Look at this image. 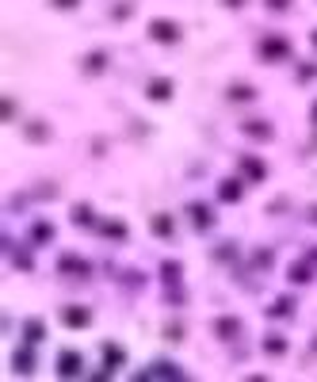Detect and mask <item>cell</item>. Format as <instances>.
Returning a JSON list of instances; mask_svg holds the SVG:
<instances>
[{
  "instance_id": "7402d4cb",
  "label": "cell",
  "mask_w": 317,
  "mask_h": 382,
  "mask_svg": "<svg viewBox=\"0 0 317 382\" xmlns=\"http://www.w3.org/2000/svg\"><path fill=\"white\" fill-rule=\"evenodd\" d=\"M73 222L76 225H96V210L88 207V203H76V207H73Z\"/></svg>"
},
{
  "instance_id": "603a6c76",
  "label": "cell",
  "mask_w": 317,
  "mask_h": 382,
  "mask_svg": "<svg viewBox=\"0 0 317 382\" xmlns=\"http://www.w3.org/2000/svg\"><path fill=\"white\" fill-rule=\"evenodd\" d=\"M103 359H108V374L115 371V367H123V348H119V344H103Z\"/></svg>"
},
{
  "instance_id": "8fae6325",
  "label": "cell",
  "mask_w": 317,
  "mask_h": 382,
  "mask_svg": "<svg viewBox=\"0 0 317 382\" xmlns=\"http://www.w3.org/2000/svg\"><path fill=\"white\" fill-rule=\"evenodd\" d=\"M309 279H317V264L309 257L294 260L291 264V283H309Z\"/></svg>"
},
{
  "instance_id": "9a60e30c",
  "label": "cell",
  "mask_w": 317,
  "mask_h": 382,
  "mask_svg": "<svg viewBox=\"0 0 317 382\" xmlns=\"http://www.w3.org/2000/svg\"><path fill=\"white\" fill-rule=\"evenodd\" d=\"M12 367H16V374H34V352H31V344H27V348H19V352H12Z\"/></svg>"
},
{
  "instance_id": "52a82bcc",
  "label": "cell",
  "mask_w": 317,
  "mask_h": 382,
  "mask_svg": "<svg viewBox=\"0 0 317 382\" xmlns=\"http://www.w3.org/2000/svg\"><path fill=\"white\" fill-rule=\"evenodd\" d=\"M172 88L176 84L168 81V77H150V84H145V100L165 103V100H172Z\"/></svg>"
},
{
  "instance_id": "83f0119b",
  "label": "cell",
  "mask_w": 317,
  "mask_h": 382,
  "mask_svg": "<svg viewBox=\"0 0 317 382\" xmlns=\"http://www.w3.org/2000/svg\"><path fill=\"white\" fill-rule=\"evenodd\" d=\"M264 4H267L272 12H287V8H291V0H264Z\"/></svg>"
},
{
  "instance_id": "44dd1931",
  "label": "cell",
  "mask_w": 317,
  "mask_h": 382,
  "mask_svg": "<svg viewBox=\"0 0 317 382\" xmlns=\"http://www.w3.org/2000/svg\"><path fill=\"white\" fill-rule=\"evenodd\" d=\"M180 272H184V268H180V260H165V264H161V279H165L168 287H176V283H180Z\"/></svg>"
},
{
  "instance_id": "2e32d148",
  "label": "cell",
  "mask_w": 317,
  "mask_h": 382,
  "mask_svg": "<svg viewBox=\"0 0 317 382\" xmlns=\"http://www.w3.org/2000/svg\"><path fill=\"white\" fill-rule=\"evenodd\" d=\"M96 230H100L103 237H111V241H126V237H130L126 222H96Z\"/></svg>"
},
{
  "instance_id": "f546056e",
  "label": "cell",
  "mask_w": 317,
  "mask_h": 382,
  "mask_svg": "<svg viewBox=\"0 0 317 382\" xmlns=\"http://www.w3.org/2000/svg\"><path fill=\"white\" fill-rule=\"evenodd\" d=\"M81 0H54V8H76Z\"/></svg>"
},
{
  "instance_id": "4316f807",
  "label": "cell",
  "mask_w": 317,
  "mask_h": 382,
  "mask_svg": "<svg viewBox=\"0 0 317 382\" xmlns=\"http://www.w3.org/2000/svg\"><path fill=\"white\" fill-rule=\"evenodd\" d=\"M165 336H168V341H184V329H180V325H168Z\"/></svg>"
},
{
  "instance_id": "5b68a950",
  "label": "cell",
  "mask_w": 317,
  "mask_h": 382,
  "mask_svg": "<svg viewBox=\"0 0 317 382\" xmlns=\"http://www.w3.org/2000/svg\"><path fill=\"white\" fill-rule=\"evenodd\" d=\"M81 367H84L81 352H73V348L58 352V379H76V374H81Z\"/></svg>"
},
{
  "instance_id": "7c38bea8",
  "label": "cell",
  "mask_w": 317,
  "mask_h": 382,
  "mask_svg": "<svg viewBox=\"0 0 317 382\" xmlns=\"http://www.w3.org/2000/svg\"><path fill=\"white\" fill-rule=\"evenodd\" d=\"M46 341V325H42V317H27L23 321V344H42Z\"/></svg>"
},
{
  "instance_id": "ac0fdd59",
  "label": "cell",
  "mask_w": 317,
  "mask_h": 382,
  "mask_svg": "<svg viewBox=\"0 0 317 382\" xmlns=\"http://www.w3.org/2000/svg\"><path fill=\"white\" fill-rule=\"evenodd\" d=\"M50 237H54V225L50 222H34L31 225V245H50Z\"/></svg>"
},
{
  "instance_id": "d4e9b609",
  "label": "cell",
  "mask_w": 317,
  "mask_h": 382,
  "mask_svg": "<svg viewBox=\"0 0 317 382\" xmlns=\"http://www.w3.org/2000/svg\"><path fill=\"white\" fill-rule=\"evenodd\" d=\"M264 352L267 356H287V336H264Z\"/></svg>"
},
{
  "instance_id": "cb8c5ba5",
  "label": "cell",
  "mask_w": 317,
  "mask_h": 382,
  "mask_svg": "<svg viewBox=\"0 0 317 382\" xmlns=\"http://www.w3.org/2000/svg\"><path fill=\"white\" fill-rule=\"evenodd\" d=\"M294 314V299H276L267 306V317H291Z\"/></svg>"
},
{
  "instance_id": "836d02e7",
  "label": "cell",
  "mask_w": 317,
  "mask_h": 382,
  "mask_svg": "<svg viewBox=\"0 0 317 382\" xmlns=\"http://www.w3.org/2000/svg\"><path fill=\"white\" fill-rule=\"evenodd\" d=\"M309 42H314V50H317V31H314V34H309Z\"/></svg>"
},
{
  "instance_id": "277c9868",
  "label": "cell",
  "mask_w": 317,
  "mask_h": 382,
  "mask_svg": "<svg viewBox=\"0 0 317 382\" xmlns=\"http://www.w3.org/2000/svg\"><path fill=\"white\" fill-rule=\"evenodd\" d=\"M58 272L73 275V279H84V275H92V264L81 260V257H73V252H65V257H58Z\"/></svg>"
},
{
  "instance_id": "e0dca14e",
  "label": "cell",
  "mask_w": 317,
  "mask_h": 382,
  "mask_svg": "<svg viewBox=\"0 0 317 382\" xmlns=\"http://www.w3.org/2000/svg\"><path fill=\"white\" fill-rule=\"evenodd\" d=\"M103 69H108V54L103 50L84 54V73H103Z\"/></svg>"
},
{
  "instance_id": "ba28073f",
  "label": "cell",
  "mask_w": 317,
  "mask_h": 382,
  "mask_svg": "<svg viewBox=\"0 0 317 382\" xmlns=\"http://www.w3.org/2000/svg\"><path fill=\"white\" fill-rule=\"evenodd\" d=\"M138 379H184V371L176 363H168V359H157V363H150V371H142Z\"/></svg>"
},
{
  "instance_id": "d6a6232c",
  "label": "cell",
  "mask_w": 317,
  "mask_h": 382,
  "mask_svg": "<svg viewBox=\"0 0 317 382\" xmlns=\"http://www.w3.org/2000/svg\"><path fill=\"white\" fill-rule=\"evenodd\" d=\"M309 222H317V207H309Z\"/></svg>"
},
{
  "instance_id": "d6986e66",
  "label": "cell",
  "mask_w": 317,
  "mask_h": 382,
  "mask_svg": "<svg viewBox=\"0 0 317 382\" xmlns=\"http://www.w3.org/2000/svg\"><path fill=\"white\" fill-rule=\"evenodd\" d=\"M150 230L157 237H172V214H153L150 218Z\"/></svg>"
},
{
  "instance_id": "8992f818",
  "label": "cell",
  "mask_w": 317,
  "mask_h": 382,
  "mask_svg": "<svg viewBox=\"0 0 317 382\" xmlns=\"http://www.w3.org/2000/svg\"><path fill=\"white\" fill-rule=\"evenodd\" d=\"M237 168H241V176H245L249 183H264V180H267V165H264L260 157H249V153H245V157L237 161Z\"/></svg>"
},
{
  "instance_id": "1f68e13d",
  "label": "cell",
  "mask_w": 317,
  "mask_h": 382,
  "mask_svg": "<svg viewBox=\"0 0 317 382\" xmlns=\"http://www.w3.org/2000/svg\"><path fill=\"white\" fill-rule=\"evenodd\" d=\"M309 123L317 126V103H314V108H309Z\"/></svg>"
},
{
  "instance_id": "4fadbf2b",
  "label": "cell",
  "mask_w": 317,
  "mask_h": 382,
  "mask_svg": "<svg viewBox=\"0 0 317 382\" xmlns=\"http://www.w3.org/2000/svg\"><path fill=\"white\" fill-rule=\"evenodd\" d=\"M187 218L195 222V230H210V225H214V214H210L207 203H192V207H187Z\"/></svg>"
},
{
  "instance_id": "6da1fadb",
  "label": "cell",
  "mask_w": 317,
  "mask_h": 382,
  "mask_svg": "<svg viewBox=\"0 0 317 382\" xmlns=\"http://www.w3.org/2000/svg\"><path fill=\"white\" fill-rule=\"evenodd\" d=\"M256 50H260V61L279 66V61H291V39L287 34H264Z\"/></svg>"
},
{
  "instance_id": "4dcf8cb0",
  "label": "cell",
  "mask_w": 317,
  "mask_h": 382,
  "mask_svg": "<svg viewBox=\"0 0 317 382\" xmlns=\"http://www.w3.org/2000/svg\"><path fill=\"white\" fill-rule=\"evenodd\" d=\"M225 8H245V4H249V0H222Z\"/></svg>"
},
{
  "instance_id": "f1b7e54d",
  "label": "cell",
  "mask_w": 317,
  "mask_h": 382,
  "mask_svg": "<svg viewBox=\"0 0 317 382\" xmlns=\"http://www.w3.org/2000/svg\"><path fill=\"white\" fill-rule=\"evenodd\" d=\"M314 77H317V66H302L298 69V81H314Z\"/></svg>"
},
{
  "instance_id": "ffe728a7",
  "label": "cell",
  "mask_w": 317,
  "mask_h": 382,
  "mask_svg": "<svg viewBox=\"0 0 317 382\" xmlns=\"http://www.w3.org/2000/svg\"><path fill=\"white\" fill-rule=\"evenodd\" d=\"M225 96H229L234 103H249V100H256V88H252V84H234Z\"/></svg>"
},
{
  "instance_id": "3957f363",
  "label": "cell",
  "mask_w": 317,
  "mask_h": 382,
  "mask_svg": "<svg viewBox=\"0 0 317 382\" xmlns=\"http://www.w3.org/2000/svg\"><path fill=\"white\" fill-rule=\"evenodd\" d=\"M61 325H65V329H88V325H92V310L88 306H61Z\"/></svg>"
},
{
  "instance_id": "5bb4252c",
  "label": "cell",
  "mask_w": 317,
  "mask_h": 382,
  "mask_svg": "<svg viewBox=\"0 0 317 382\" xmlns=\"http://www.w3.org/2000/svg\"><path fill=\"white\" fill-rule=\"evenodd\" d=\"M241 195H245L241 180H222V183H218V199H222V203H241Z\"/></svg>"
},
{
  "instance_id": "30bf717a",
  "label": "cell",
  "mask_w": 317,
  "mask_h": 382,
  "mask_svg": "<svg viewBox=\"0 0 317 382\" xmlns=\"http://www.w3.org/2000/svg\"><path fill=\"white\" fill-rule=\"evenodd\" d=\"M241 317H218L214 321V332L218 336H222V341H237V336H241Z\"/></svg>"
},
{
  "instance_id": "7a4b0ae2",
  "label": "cell",
  "mask_w": 317,
  "mask_h": 382,
  "mask_svg": "<svg viewBox=\"0 0 317 382\" xmlns=\"http://www.w3.org/2000/svg\"><path fill=\"white\" fill-rule=\"evenodd\" d=\"M150 39H153V42H165V46H172V42L184 39V27L176 23V19H150Z\"/></svg>"
},
{
  "instance_id": "484cf974",
  "label": "cell",
  "mask_w": 317,
  "mask_h": 382,
  "mask_svg": "<svg viewBox=\"0 0 317 382\" xmlns=\"http://www.w3.org/2000/svg\"><path fill=\"white\" fill-rule=\"evenodd\" d=\"M27 138H31V141H46V138H50V126H46V123L27 126Z\"/></svg>"
},
{
  "instance_id": "9c48e42d",
  "label": "cell",
  "mask_w": 317,
  "mask_h": 382,
  "mask_svg": "<svg viewBox=\"0 0 317 382\" xmlns=\"http://www.w3.org/2000/svg\"><path fill=\"white\" fill-rule=\"evenodd\" d=\"M241 130L249 134V138H256V141H267V138H276V126L267 123V119H249V123H241Z\"/></svg>"
}]
</instances>
